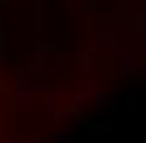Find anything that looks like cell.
I'll return each instance as SVG.
<instances>
[{
    "instance_id": "1",
    "label": "cell",
    "mask_w": 146,
    "mask_h": 143,
    "mask_svg": "<svg viewBox=\"0 0 146 143\" xmlns=\"http://www.w3.org/2000/svg\"><path fill=\"white\" fill-rule=\"evenodd\" d=\"M93 43H96V50L98 53H106V55H113L121 50V43H118V33L113 28H101L96 33V38H93Z\"/></svg>"
},
{
    "instance_id": "2",
    "label": "cell",
    "mask_w": 146,
    "mask_h": 143,
    "mask_svg": "<svg viewBox=\"0 0 146 143\" xmlns=\"http://www.w3.org/2000/svg\"><path fill=\"white\" fill-rule=\"evenodd\" d=\"M116 71L121 78L131 75L136 71V53L133 50H118V63H116Z\"/></svg>"
},
{
    "instance_id": "3",
    "label": "cell",
    "mask_w": 146,
    "mask_h": 143,
    "mask_svg": "<svg viewBox=\"0 0 146 143\" xmlns=\"http://www.w3.org/2000/svg\"><path fill=\"white\" fill-rule=\"evenodd\" d=\"M91 68H93V55H91V50H81V53H78V71L88 73Z\"/></svg>"
},
{
    "instance_id": "4",
    "label": "cell",
    "mask_w": 146,
    "mask_h": 143,
    "mask_svg": "<svg viewBox=\"0 0 146 143\" xmlns=\"http://www.w3.org/2000/svg\"><path fill=\"white\" fill-rule=\"evenodd\" d=\"M116 3H118V10L121 13H129V15L133 13V3L136 0H116Z\"/></svg>"
}]
</instances>
